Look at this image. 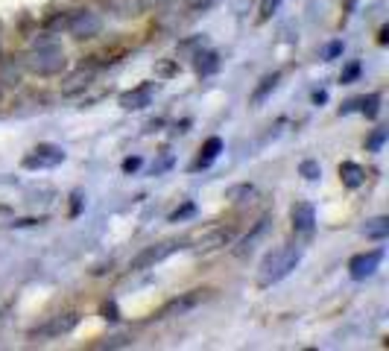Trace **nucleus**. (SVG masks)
<instances>
[{
	"mask_svg": "<svg viewBox=\"0 0 389 351\" xmlns=\"http://www.w3.org/2000/svg\"><path fill=\"white\" fill-rule=\"evenodd\" d=\"M21 68L35 73V76H56V73H62L68 68V56L50 35L35 38L32 47L21 56Z\"/></svg>",
	"mask_w": 389,
	"mask_h": 351,
	"instance_id": "obj_1",
	"label": "nucleus"
},
{
	"mask_svg": "<svg viewBox=\"0 0 389 351\" xmlns=\"http://www.w3.org/2000/svg\"><path fill=\"white\" fill-rule=\"evenodd\" d=\"M302 261V249L299 246H278L276 252H269V255L261 261V276H258V287H272L284 281L290 272H293Z\"/></svg>",
	"mask_w": 389,
	"mask_h": 351,
	"instance_id": "obj_2",
	"label": "nucleus"
},
{
	"mask_svg": "<svg viewBox=\"0 0 389 351\" xmlns=\"http://www.w3.org/2000/svg\"><path fill=\"white\" fill-rule=\"evenodd\" d=\"M65 30L73 38H80V42H88V38H97L103 32V18L94 9H73V12H68V27Z\"/></svg>",
	"mask_w": 389,
	"mask_h": 351,
	"instance_id": "obj_3",
	"label": "nucleus"
},
{
	"mask_svg": "<svg viewBox=\"0 0 389 351\" xmlns=\"http://www.w3.org/2000/svg\"><path fill=\"white\" fill-rule=\"evenodd\" d=\"M68 159V152L59 144H38L35 149H30L24 155V170H50V167H59Z\"/></svg>",
	"mask_w": 389,
	"mask_h": 351,
	"instance_id": "obj_4",
	"label": "nucleus"
},
{
	"mask_svg": "<svg viewBox=\"0 0 389 351\" xmlns=\"http://www.w3.org/2000/svg\"><path fill=\"white\" fill-rule=\"evenodd\" d=\"M182 243L179 240H164V243H152V246H147V249H141L138 255H135L132 261H129V269L132 272H144V269H152L155 264H161V261H167L173 252H176Z\"/></svg>",
	"mask_w": 389,
	"mask_h": 351,
	"instance_id": "obj_5",
	"label": "nucleus"
},
{
	"mask_svg": "<svg viewBox=\"0 0 389 351\" xmlns=\"http://www.w3.org/2000/svg\"><path fill=\"white\" fill-rule=\"evenodd\" d=\"M80 314L76 310H65V314H56V316H50L47 322H42L35 331H32V337L35 340H56V337H65V334H70V331L80 325Z\"/></svg>",
	"mask_w": 389,
	"mask_h": 351,
	"instance_id": "obj_6",
	"label": "nucleus"
},
{
	"mask_svg": "<svg viewBox=\"0 0 389 351\" xmlns=\"http://www.w3.org/2000/svg\"><path fill=\"white\" fill-rule=\"evenodd\" d=\"M381 261H383V249L360 252V255H354L352 261H348V276H352L354 281H366V278H372L375 272L381 269Z\"/></svg>",
	"mask_w": 389,
	"mask_h": 351,
	"instance_id": "obj_7",
	"label": "nucleus"
},
{
	"mask_svg": "<svg viewBox=\"0 0 389 351\" xmlns=\"http://www.w3.org/2000/svg\"><path fill=\"white\" fill-rule=\"evenodd\" d=\"M231 240H235V228L231 226H214L208 231L199 234V240H197V252H217V249H226L231 246Z\"/></svg>",
	"mask_w": 389,
	"mask_h": 351,
	"instance_id": "obj_8",
	"label": "nucleus"
},
{
	"mask_svg": "<svg viewBox=\"0 0 389 351\" xmlns=\"http://www.w3.org/2000/svg\"><path fill=\"white\" fill-rule=\"evenodd\" d=\"M152 97H155V82H141V85H135L132 91H123L121 94V109L123 111H141L152 103Z\"/></svg>",
	"mask_w": 389,
	"mask_h": 351,
	"instance_id": "obj_9",
	"label": "nucleus"
},
{
	"mask_svg": "<svg viewBox=\"0 0 389 351\" xmlns=\"http://www.w3.org/2000/svg\"><path fill=\"white\" fill-rule=\"evenodd\" d=\"M290 220H293L296 234H310L316 228V211L310 202H296L293 208H290Z\"/></svg>",
	"mask_w": 389,
	"mask_h": 351,
	"instance_id": "obj_10",
	"label": "nucleus"
},
{
	"mask_svg": "<svg viewBox=\"0 0 389 351\" xmlns=\"http://www.w3.org/2000/svg\"><path fill=\"white\" fill-rule=\"evenodd\" d=\"M220 152H223V138H217V135H214V138H208V141L202 144L199 159L193 161L190 170H205V167H211L214 161H217V155H220Z\"/></svg>",
	"mask_w": 389,
	"mask_h": 351,
	"instance_id": "obj_11",
	"label": "nucleus"
},
{
	"mask_svg": "<svg viewBox=\"0 0 389 351\" xmlns=\"http://www.w3.org/2000/svg\"><path fill=\"white\" fill-rule=\"evenodd\" d=\"M340 179L348 190H357L363 182H366V170L357 164V161H342L340 164Z\"/></svg>",
	"mask_w": 389,
	"mask_h": 351,
	"instance_id": "obj_12",
	"label": "nucleus"
},
{
	"mask_svg": "<svg viewBox=\"0 0 389 351\" xmlns=\"http://www.w3.org/2000/svg\"><path fill=\"white\" fill-rule=\"evenodd\" d=\"M205 296L199 290H193V292H187V296H182V299H173L159 316H170V314H185V310H190V307H197L199 302H202Z\"/></svg>",
	"mask_w": 389,
	"mask_h": 351,
	"instance_id": "obj_13",
	"label": "nucleus"
},
{
	"mask_svg": "<svg viewBox=\"0 0 389 351\" xmlns=\"http://www.w3.org/2000/svg\"><path fill=\"white\" fill-rule=\"evenodd\" d=\"M91 80H94V70L88 68H82V70H76V73H70L68 80H65V85H62V94H80V91H85L88 85H91Z\"/></svg>",
	"mask_w": 389,
	"mask_h": 351,
	"instance_id": "obj_14",
	"label": "nucleus"
},
{
	"mask_svg": "<svg viewBox=\"0 0 389 351\" xmlns=\"http://www.w3.org/2000/svg\"><path fill=\"white\" fill-rule=\"evenodd\" d=\"M217 70H220V53H214V50L197 53V73L199 76H211V73H217Z\"/></svg>",
	"mask_w": 389,
	"mask_h": 351,
	"instance_id": "obj_15",
	"label": "nucleus"
},
{
	"mask_svg": "<svg viewBox=\"0 0 389 351\" xmlns=\"http://www.w3.org/2000/svg\"><path fill=\"white\" fill-rule=\"evenodd\" d=\"M363 234L369 240H386L389 238V217H375L363 226Z\"/></svg>",
	"mask_w": 389,
	"mask_h": 351,
	"instance_id": "obj_16",
	"label": "nucleus"
},
{
	"mask_svg": "<svg viewBox=\"0 0 389 351\" xmlns=\"http://www.w3.org/2000/svg\"><path fill=\"white\" fill-rule=\"evenodd\" d=\"M278 82H281V73H269V76H264L261 85L255 88V94H252V103H264V100H266V94H272V91L278 88Z\"/></svg>",
	"mask_w": 389,
	"mask_h": 351,
	"instance_id": "obj_17",
	"label": "nucleus"
},
{
	"mask_svg": "<svg viewBox=\"0 0 389 351\" xmlns=\"http://www.w3.org/2000/svg\"><path fill=\"white\" fill-rule=\"evenodd\" d=\"M357 111H363L369 121H375L381 114V94H369V97H360L357 100Z\"/></svg>",
	"mask_w": 389,
	"mask_h": 351,
	"instance_id": "obj_18",
	"label": "nucleus"
},
{
	"mask_svg": "<svg viewBox=\"0 0 389 351\" xmlns=\"http://www.w3.org/2000/svg\"><path fill=\"white\" fill-rule=\"evenodd\" d=\"M18 80H21V65H15L12 58H9V62H0V82H4V85H18Z\"/></svg>",
	"mask_w": 389,
	"mask_h": 351,
	"instance_id": "obj_19",
	"label": "nucleus"
},
{
	"mask_svg": "<svg viewBox=\"0 0 389 351\" xmlns=\"http://www.w3.org/2000/svg\"><path fill=\"white\" fill-rule=\"evenodd\" d=\"M299 176H302V179H307V182H319L322 179V164L316 159H304L299 164Z\"/></svg>",
	"mask_w": 389,
	"mask_h": 351,
	"instance_id": "obj_20",
	"label": "nucleus"
},
{
	"mask_svg": "<svg viewBox=\"0 0 389 351\" xmlns=\"http://www.w3.org/2000/svg\"><path fill=\"white\" fill-rule=\"evenodd\" d=\"M386 138H389V132L381 126V129H375L372 135H369V141H366V149L369 152H381L383 149V144H386Z\"/></svg>",
	"mask_w": 389,
	"mask_h": 351,
	"instance_id": "obj_21",
	"label": "nucleus"
},
{
	"mask_svg": "<svg viewBox=\"0 0 389 351\" xmlns=\"http://www.w3.org/2000/svg\"><path fill=\"white\" fill-rule=\"evenodd\" d=\"M278 6H281V0H258V21H269L278 12Z\"/></svg>",
	"mask_w": 389,
	"mask_h": 351,
	"instance_id": "obj_22",
	"label": "nucleus"
},
{
	"mask_svg": "<svg viewBox=\"0 0 389 351\" xmlns=\"http://www.w3.org/2000/svg\"><path fill=\"white\" fill-rule=\"evenodd\" d=\"M193 214H197V205H193V202L187 199V202H182V205H179L176 211H173V214H170V217H167V220H170V223H182V220L193 217Z\"/></svg>",
	"mask_w": 389,
	"mask_h": 351,
	"instance_id": "obj_23",
	"label": "nucleus"
},
{
	"mask_svg": "<svg viewBox=\"0 0 389 351\" xmlns=\"http://www.w3.org/2000/svg\"><path fill=\"white\" fill-rule=\"evenodd\" d=\"M141 164H144V159H141V155H129V159H123L121 170H123L126 176H132V173H138V170H141Z\"/></svg>",
	"mask_w": 389,
	"mask_h": 351,
	"instance_id": "obj_24",
	"label": "nucleus"
},
{
	"mask_svg": "<svg viewBox=\"0 0 389 351\" xmlns=\"http://www.w3.org/2000/svg\"><path fill=\"white\" fill-rule=\"evenodd\" d=\"M65 27H68V12L53 15L50 21H47V30H65Z\"/></svg>",
	"mask_w": 389,
	"mask_h": 351,
	"instance_id": "obj_25",
	"label": "nucleus"
},
{
	"mask_svg": "<svg viewBox=\"0 0 389 351\" xmlns=\"http://www.w3.org/2000/svg\"><path fill=\"white\" fill-rule=\"evenodd\" d=\"M100 314H103V319H111V322H114V319H121V316H118V304H114V302H106Z\"/></svg>",
	"mask_w": 389,
	"mask_h": 351,
	"instance_id": "obj_26",
	"label": "nucleus"
},
{
	"mask_svg": "<svg viewBox=\"0 0 389 351\" xmlns=\"http://www.w3.org/2000/svg\"><path fill=\"white\" fill-rule=\"evenodd\" d=\"M342 53V42H334V44H328V50L322 53V58H325V62H331V58H337Z\"/></svg>",
	"mask_w": 389,
	"mask_h": 351,
	"instance_id": "obj_27",
	"label": "nucleus"
},
{
	"mask_svg": "<svg viewBox=\"0 0 389 351\" xmlns=\"http://www.w3.org/2000/svg\"><path fill=\"white\" fill-rule=\"evenodd\" d=\"M173 167V155H164V159L159 161V164H152V176H161L164 170H170Z\"/></svg>",
	"mask_w": 389,
	"mask_h": 351,
	"instance_id": "obj_28",
	"label": "nucleus"
},
{
	"mask_svg": "<svg viewBox=\"0 0 389 351\" xmlns=\"http://www.w3.org/2000/svg\"><path fill=\"white\" fill-rule=\"evenodd\" d=\"M176 70H179V65H176V62H161L159 68H155V73H159V76H173Z\"/></svg>",
	"mask_w": 389,
	"mask_h": 351,
	"instance_id": "obj_29",
	"label": "nucleus"
},
{
	"mask_svg": "<svg viewBox=\"0 0 389 351\" xmlns=\"http://www.w3.org/2000/svg\"><path fill=\"white\" fill-rule=\"evenodd\" d=\"M357 73H360V65H352V68H348V70H342V76H340V82H342V85H348V82H352V80H357Z\"/></svg>",
	"mask_w": 389,
	"mask_h": 351,
	"instance_id": "obj_30",
	"label": "nucleus"
},
{
	"mask_svg": "<svg viewBox=\"0 0 389 351\" xmlns=\"http://www.w3.org/2000/svg\"><path fill=\"white\" fill-rule=\"evenodd\" d=\"M80 211H82V193L76 190V193H73V205H70V217H76Z\"/></svg>",
	"mask_w": 389,
	"mask_h": 351,
	"instance_id": "obj_31",
	"label": "nucleus"
},
{
	"mask_svg": "<svg viewBox=\"0 0 389 351\" xmlns=\"http://www.w3.org/2000/svg\"><path fill=\"white\" fill-rule=\"evenodd\" d=\"M187 4H190V9H193V12H205V9L214 4V0H187Z\"/></svg>",
	"mask_w": 389,
	"mask_h": 351,
	"instance_id": "obj_32",
	"label": "nucleus"
},
{
	"mask_svg": "<svg viewBox=\"0 0 389 351\" xmlns=\"http://www.w3.org/2000/svg\"><path fill=\"white\" fill-rule=\"evenodd\" d=\"M38 223H42V220H35V217H27V220H15L12 226H15V228H30V226H38Z\"/></svg>",
	"mask_w": 389,
	"mask_h": 351,
	"instance_id": "obj_33",
	"label": "nucleus"
},
{
	"mask_svg": "<svg viewBox=\"0 0 389 351\" xmlns=\"http://www.w3.org/2000/svg\"><path fill=\"white\" fill-rule=\"evenodd\" d=\"M389 42V27H381V32H378V44H386Z\"/></svg>",
	"mask_w": 389,
	"mask_h": 351,
	"instance_id": "obj_34",
	"label": "nucleus"
},
{
	"mask_svg": "<svg viewBox=\"0 0 389 351\" xmlns=\"http://www.w3.org/2000/svg\"><path fill=\"white\" fill-rule=\"evenodd\" d=\"M159 4H167V0H141L144 9H152V6H159Z\"/></svg>",
	"mask_w": 389,
	"mask_h": 351,
	"instance_id": "obj_35",
	"label": "nucleus"
},
{
	"mask_svg": "<svg viewBox=\"0 0 389 351\" xmlns=\"http://www.w3.org/2000/svg\"><path fill=\"white\" fill-rule=\"evenodd\" d=\"M325 100H328V94H325V91H316V94H314V103H316V106L325 103Z\"/></svg>",
	"mask_w": 389,
	"mask_h": 351,
	"instance_id": "obj_36",
	"label": "nucleus"
}]
</instances>
